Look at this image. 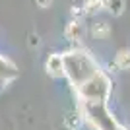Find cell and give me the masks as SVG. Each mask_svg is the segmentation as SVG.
I'll list each match as a JSON object with an SVG mask.
<instances>
[{
  "label": "cell",
  "mask_w": 130,
  "mask_h": 130,
  "mask_svg": "<svg viewBox=\"0 0 130 130\" xmlns=\"http://www.w3.org/2000/svg\"><path fill=\"white\" fill-rule=\"evenodd\" d=\"M66 35H68V39H70V41L80 39V35H82V25H80L78 22H72L70 25L66 27Z\"/></svg>",
  "instance_id": "277c9868"
},
{
  "label": "cell",
  "mask_w": 130,
  "mask_h": 130,
  "mask_svg": "<svg viewBox=\"0 0 130 130\" xmlns=\"http://www.w3.org/2000/svg\"><path fill=\"white\" fill-rule=\"evenodd\" d=\"M109 33H111V27H109L107 22H99V23H95V25L91 27V35L97 37V39H105Z\"/></svg>",
  "instance_id": "7a4b0ae2"
},
{
  "label": "cell",
  "mask_w": 130,
  "mask_h": 130,
  "mask_svg": "<svg viewBox=\"0 0 130 130\" xmlns=\"http://www.w3.org/2000/svg\"><path fill=\"white\" fill-rule=\"evenodd\" d=\"M103 8V0H87L86 4H84V8H82V12L84 14H93V12H97Z\"/></svg>",
  "instance_id": "5b68a950"
},
{
  "label": "cell",
  "mask_w": 130,
  "mask_h": 130,
  "mask_svg": "<svg viewBox=\"0 0 130 130\" xmlns=\"http://www.w3.org/2000/svg\"><path fill=\"white\" fill-rule=\"evenodd\" d=\"M29 43H31V47H33V45H35V47H39V43H41V41H39L37 35H29Z\"/></svg>",
  "instance_id": "ba28073f"
},
{
  "label": "cell",
  "mask_w": 130,
  "mask_h": 130,
  "mask_svg": "<svg viewBox=\"0 0 130 130\" xmlns=\"http://www.w3.org/2000/svg\"><path fill=\"white\" fill-rule=\"evenodd\" d=\"M47 70L53 76H60L64 74V62H62V56H51L47 60Z\"/></svg>",
  "instance_id": "6da1fadb"
},
{
  "label": "cell",
  "mask_w": 130,
  "mask_h": 130,
  "mask_svg": "<svg viewBox=\"0 0 130 130\" xmlns=\"http://www.w3.org/2000/svg\"><path fill=\"white\" fill-rule=\"evenodd\" d=\"M117 64L122 68V70H128L130 68V51H120L117 54Z\"/></svg>",
  "instance_id": "8992f818"
},
{
  "label": "cell",
  "mask_w": 130,
  "mask_h": 130,
  "mask_svg": "<svg viewBox=\"0 0 130 130\" xmlns=\"http://www.w3.org/2000/svg\"><path fill=\"white\" fill-rule=\"evenodd\" d=\"M103 8H107L109 12H113L115 16H119L124 10V0H103Z\"/></svg>",
  "instance_id": "3957f363"
},
{
  "label": "cell",
  "mask_w": 130,
  "mask_h": 130,
  "mask_svg": "<svg viewBox=\"0 0 130 130\" xmlns=\"http://www.w3.org/2000/svg\"><path fill=\"white\" fill-rule=\"evenodd\" d=\"M51 2H53V0H35V4H37L39 8H47V6H51Z\"/></svg>",
  "instance_id": "52a82bcc"
}]
</instances>
